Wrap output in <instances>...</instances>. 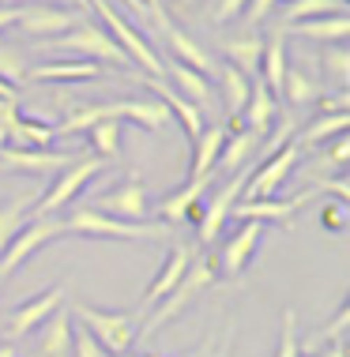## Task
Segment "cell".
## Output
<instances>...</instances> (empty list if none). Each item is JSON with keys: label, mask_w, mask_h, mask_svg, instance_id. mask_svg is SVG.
I'll return each mask as SVG.
<instances>
[{"label": "cell", "mask_w": 350, "mask_h": 357, "mask_svg": "<svg viewBox=\"0 0 350 357\" xmlns=\"http://www.w3.org/2000/svg\"><path fill=\"white\" fill-rule=\"evenodd\" d=\"M275 113H279V98L268 91L264 83H260V75H252V86H249V102L245 109H241V121L233 124V128H252V132H264L275 124Z\"/></svg>", "instance_id": "cell-22"}, {"label": "cell", "mask_w": 350, "mask_h": 357, "mask_svg": "<svg viewBox=\"0 0 350 357\" xmlns=\"http://www.w3.org/2000/svg\"><path fill=\"white\" fill-rule=\"evenodd\" d=\"M222 53L230 56L226 64H233V68H241L252 79V75L260 72V56H264V38L260 34H241V38H226L222 42Z\"/></svg>", "instance_id": "cell-31"}, {"label": "cell", "mask_w": 350, "mask_h": 357, "mask_svg": "<svg viewBox=\"0 0 350 357\" xmlns=\"http://www.w3.org/2000/svg\"><path fill=\"white\" fill-rule=\"evenodd\" d=\"M53 139H57L53 124H45L42 117H19L8 128V143L12 147H50Z\"/></svg>", "instance_id": "cell-34"}, {"label": "cell", "mask_w": 350, "mask_h": 357, "mask_svg": "<svg viewBox=\"0 0 350 357\" xmlns=\"http://www.w3.org/2000/svg\"><path fill=\"white\" fill-rule=\"evenodd\" d=\"M286 64H290V56H286L283 34L264 38V56H260V72H256V75H260V83H264L279 102H283V75H286Z\"/></svg>", "instance_id": "cell-28"}, {"label": "cell", "mask_w": 350, "mask_h": 357, "mask_svg": "<svg viewBox=\"0 0 350 357\" xmlns=\"http://www.w3.org/2000/svg\"><path fill=\"white\" fill-rule=\"evenodd\" d=\"M80 158V154L72 151H50V147H0V166L8 169H19V173H31V177H57L64 166H72V162Z\"/></svg>", "instance_id": "cell-13"}, {"label": "cell", "mask_w": 350, "mask_h": 357, "mask_svg": "<svg viewBox=\"0 0 350 357\" xmlns=\"http://www.w3.org/2000/svg\"><path fill=\"white\" fill-rule=\"evenodd\" d=\"M222 143H226V124H207V128L200 132V139L192 143L189 181H211L215 177V162H219Z\"/></svg>", "instance_id": "cell-24"}, {"label": "cell", "mask_w": 350, "mask_h": 357, "mask_svg": "<svg viewBox=\"0 0 350 357\" xmlns=\"http://www.w3.org/2000/svg\"><path fill=\"white\" fill-rule=\"evenodd\" d=\"M19 8H23V4H0V31H8V26H15V19H19Z\"/></svg>", "instance_id": "cell-48"}, {"label": "cell", "mask_w": 350, "mask_h": 357, "mask_svg": "<svg viewBox=\"0 0 350 357\" xmlns=\"http://www.w3.org/2000/svg\"><path fill=\"white\" fill-rule=\"evenodd\" d=\"M50 50L57 56H83V61H94V64H132L121 45L105 34V26L87 23V19H80L72 31L50 38Z\"/></svg>", "instance_id": "cell-4"}, {"label": "cell", "mask_w": 350, "mask_h": 357, "mask_svg": "<svg viewBox=\"0 0 350 357\" xmlns=\"http://www.w3.org/2000/svg\"><path fill=\"white\" fill-rule=\"evenodd\" d=\"M91 12L99 15V23L105 26V34H110L113 42L124 50V56L136 64V72L151 75V79H162V75H166V61L154 53V45H151L140 31H136V26H132L121 12H117L110 0H91Z\"/></svg>", "instance_id": "cell-3"}, {"label": "cell", "mask_w": 350, "mask_h": 357, "mask_svg": "<svg viewBox=\"0 0 350 357\" xmlns=\"http://www.w3.org/2000/svg\"><path fill=\"white\" fill-rule=\"evenodd\" d=\"M219 83H222V105H226V117H230V128L241 121V109H245L249 102V86L252 79L241 68H233V64H222V68L215 72Z\"/></svg>", "instance_id": "cell-29"}, {"label": "cell", "mask_w": 350, "mask_h": 357, "mask_svg": "<svg viewBox=\"0 0 350 357\" xmlns=\"http://www.w3.org/2000/svg\"><path fill=\"white\" fill-rule=\"evenodd\" d=\"M68 8H72V12H80V15H87L91 12V0H64Z\"/></svg>", "instance_id": "cell-52"}, {"label": "cell", "mask_w": 350, "mask_h": 357, "mask_svg": "<svg viewBox=\"0 0 350 357\" xmlns=\"http://www.w3.org/2000/svg\"><path fill=\"white\" fill-rule=\"evenodd\" d=\"M113 117L117 121H132V124H140V128H147V132H159L173 121L170 109L159 98H121V102H113Z\"/></svg>", "instance_id": "cell-25"}, {"label": "cell", "mask_w": 350, "mask_h": 357, "mask_svg": "<svg viewBox=\"0 0 350 357\" xmlns=\"http://www.w3.org/2000/svg\"><path fill=\"white\" fill-rule=\"evenodd\" d=\"M0 4H34V0H0Z\"/></svg>", "instance_id": "cell-54"}, {"label": "cell", "mask_w": 350, "mask_h": 357, "mask_svg": "<svg viewBox=\"0 0 350 357\" xmlns=\"http://www.w3.org/2000/svg\"><path fill=\"white\" fill-rule=\"evenodd\" d=\"M94 207H99L102 215H110V218H121V222H147L151 196H147V185L140 181V173H129L117 188L102 192Z\"/></svg>", "instance_id": "cell-11"}, {"label": "cell", "mask_w": 350, "mask_h": 357, "mask_svg": "<svg viewBox=\"0 0 350 357\" xmlns=\"http://www.w3.org/2000/svg\"><path fill=\"white\" fill-rule=\"evenodd\" d=\"M350 128V113H324V117H316V121H309L305 128H301V136L294 139L301 151L305 147H324L328 139H335V136H343V132Z\"/></svg>", "instance_id": "cell-33"}, {"label": "cell", "mask_w": 350, "mask_h": 357, "mask_svg": "<svg viewBox=\"0 0 350 357\" xmlns=\"http://www.w3.org/2000/svg\"><path fill=\"white\" fill-rule=\"evenodd\" d=\"M64 301H68V282H53L50 289L34 294L31 301L15 305L12 312L4 316V339H8V342H15V339H23V335L38 331V327L50 320L57 308H64Z\"/></svg>", "instance_id": "cell-8"}, {"label": "cell", "mask_w": 350, "mask_h": 357, "mask_svg": "<svg viewBox=\"0 0 350 357\" xmlns=\"http://www.w3.org/2000/svg\"><path fill=\"white\" fill-rule=\"evenodd\" d=\"M313 357H347V342L339 339V342H332V350H320V354H313Z\"/></svg>", "instance_id": "cell-50"}, {"label": "cell", "mask_w": 350, "mask_h": 357, "mask_svg": "<svg viewBox=\"0 0 350 357\" xmlns=\"http://www.w3.org/2000/svg\"><path fill=\"white\" fill-rule=\"evenodd\" d=\"M320 226L328 229V234H343V229L350 226V204H328L324 211H320Z\"/></svg>", "instance_id": "cell-42"}, {"label": "cell", "mask_w": 350, "mask_h": 357, "mask_svg": "<svg viewBox=\"0 0 350 357\" xmlns=\"http://www.w3.org/2000/svg\"><path fill=\"white\" fill-rule=\"evenodd\" d=\"M219 282V267H215V259H211L207 252H200V256H192V264L184 267V275H181V282L170 289L166 297H162L159 305L151 308L147 316H143V324L136 327V339L140 342H147L151 335H159L162 327H166L173 316H181L184 308H189L196 297L203 294V289H211Z\"/></svg>", "instance_id": "cell-1"}, {"label": "cell", "mask_w": 350, "mask_h": 357, "mask_svg": "<svg viewBox=\"0 0 350 357\" xmlns=\"http://www.w3.org/2000/svg\"><path fill=\"white\" fill-rule=\"evenodd\" d=\"M275 357H301V342H298V312L286 308L283 312V331H279V350Z\"/></svg>", "instance_id": "cell-40"}, {"label": "cell", "mask_w": 350, "mask_h": 357, "mask_svg": "<svg viewBox=\"0 0 350 357\" xmlns=\"http://www.w3.org/2000/svg\"><path fill=\"white\" fill-rule=\"evenodd\" d=\"M347 324H350V305L343 301V305H339V312H335V320L328 324L324 331H316V339L309 342V346H324V342H339V339H343V335H347Z\"/></svg>", "instance_id": "cell-41"}, {"label": "cell", "mask_w": 350, "mask_h": 357, "mask_svg": "<svg viewBox=\"0 0 350 357\" xmlns=\"http://www.w3.org/2000/svg\"><path fill=\"white\" fill-rule=\"evenodd\" d=\"M80 19H83V15L72 12V8H57V4H45V0H34V4H23V8H19L15 26H19L23 34H31V38H57V34L72 31Z\"/></svg>", "instance_id": "cell-14"}, {"label": "cell", "mask_w": 350, "mask_h": 357, "mask_svg": "<svg viewBox=\"0 0 350 357\" xmlns=\"http://www.w3.org/2000/svg\"><path fill=\"white\" fill-rule=\"evenodd\" d=\"M38 196H42V192H19V196L8 199V204H0V252H4V248L12 245V237L27 226Z\"/></svg>", "instance_id": "cell-30"}, {"label": "cell", "mask_w": 350, "mask_h": 357, "mask_svg": "<svg viewBox=\"0 0 350 357\" xmlns=\"http://www.w3.org/2000/svg\"><path fill=\"white\" fill-rule=\"evenodd\" d=\"M298 158H301V147H298V143H283L279 151H271L268 158L260 162V169H252V173H249L241 199H271L279 188L286 185L290 173H294Z\"/></svg>", "instance_id": "cell-9"}, {"label": "cell", "mask_w": 350, "mask_h": 357, "mask_svg": "<svg viewBox=\"0 0 350 357\" xmlns=\"http://www.w3.org/2000/svg\"><path fill=\"white\" fill-rule=\"evenodd\" d=\"M332 12H343L339 0H286V23H305V19L332 15Z\"/></svg>", "instance_id": "cell-38"}, {"label": "cell", "mask_w": 350, "mask_h": 357, "mask_svg": "<svg viewBox=\"0 0 350 357\" xmlns=\"http://www.w3.org/2000/svg\"><path fill=\"white\" fill-rule=\"evenodd\" d=\"M105 357H140V354H132V350H124V354H105Z\"/></svg>", "instance_id": "cell-53"}, {"label": "cell", "mask_w": 350, "mask_h": 357, "mask_svg": "<svg viewBox=\"0 0 350 357\" xmlns=\"http://www.w3.org/2000/svg\"><path fill=\"white\" fill-rule=\"evenodd\" d=\"M260 241H264V222H241L233 234L222 241L219 248V278H238L245 275V267L252 264V256L260 252Z\"/></svg>", "instance_id": "cell-12"}, {"label": "cell", "mask_w": 350, "mask_h": 357, "mask_svg": "<svg viewBox=\"0 0 350 357\" xmlns=\"http://www.w3.org/2000/svg\"><path fill=\"white\" fill-rule=\"evenodd\" d=\"M15 121H19V102L0 98V124H4V128H12Z\"/></svg>", "instance_id": "cell-47"}, {"label": "cell", "mask_w": 350, "mask_h": 357, "mask_svg": "<svg viewBox=\"0 0 350 357\" xmlns=\"http://www.w3.org/2000/svg\"><path fill=\"white\" fill-rule=\"evenodd\" d=\"M226 350H230V346H226ZM226 350H222V354H219V357H226Z\"/></svg>", "instance_id": "cell-57"}, {"label": "cell", "mask_w": 350, "mask_h": 357, "mask_svg": "<svg viewBox=\"0 0 350 357\" xmlns=\"http://www.w3.org/2000/svg\"><path fill=\"white\" fill-rule=\"evenodd\" d=\"M320 64H324V72L332 75V83L339 86V91H347V83H350V53L343 50V42L324 45V53H320Z\"/></svg>", "instance_id": "cell-37"}, {"label": "cell", "mask_w": 350, "mask_h": 357, "mask_svg": "<svg viewBox=\"0 0 350 357\" xmlns=\"http://www.w3.org/2000/svg\"><path fill=\"white\" fill-rule=\"evenodd\" d=\"M64 234L83 241H166L162 222H121L102 215L99 207H75L64 218Z\"/></svg>", "instance_id": "cell-2"}, {"label": "cell", "mask_w": 350, "mask_h": 357, "mask_svg": "<svg viewBox=\"0 0 350 357\" xmlns=\"http://www.w3.org/2000/svg\"><path fill=\"white\" fill-rule=\"evenodd\" d=\"M192 245H173L170 252H166V259H162V267H159V275H154V282L147 286V294H143V305H140V324H143V316L151 312L154 305L162 301V297L170 294L173 286L181 282V275H184V267L192 264Z\"/></svg>", "instance_id": "cell-17"}, {"label": "cell", "mask_w": 350, "mask_h": 357, "mask_svg": "<svg viewBox=\"0 0 350 357\" xmlns=\"http://www.w3.org/2000/svg\"><path fill=\"white\" fill-rule=\"evenodd\" d=\"M143 8L151 12V19H154L159 26H166V23H170V15H166V8H162V0H143Z\"/></svg>", "instance_id": "cell-49"}, {"label": "cell", "mask_w": 350, "mask_h": 357, "mask_svg": "<svg viewBox=\"0 0 350 357\" xmlns=\"http://www.w3.org/2000/svg\"><path fill=\"white\" fill-rule=\"evenodd\" d=\"M64 237V218L57 215H38V218H27V226L19 229V234L12 237V245L0 252V286L12 278L19 267L31 259L38 248H45L50 241H61Z\"/></svg>", "instance_id": "cell-7"}, {"label": "cell", "mask_w": 350, "mask_h": 357, "mask_svg": "<svg viewBox=\"0 0 350 357\" xmlns=\"http://www.w3.org/2000/svg\"><path fill=\"white\" fill-rule=\"evenodd\" d=\"M0 98H8V102H19V86H12V83H4V79H0Z\"/></svg>", "instance_id": "cell-51"}, {"label": "cell", "mask_w": 350, "mask_h": 357, "mask_svg": "<svg viewBox=\"0 0 350 357\" xmlns=\"http://www.w3.org/2000/svg\"><path fill=\"white\" fill-rule=\"evenodd\" d=\"M27 56L15 50V45H8V42H0V79L4 83H23L27 79Z\"/></svg>", "instance_id": "cell-39"}, {"label": "cell", "mask_w": 350, "mask_h": 357, "mask_svg": "<svg viewBox=\"0 0 350 357\" xmlns=\"http://www.w3.org/2000/svg\"><path fill=\"white\" fill-rule=\"evenodd\" d=\"M38 331H42V339H38L42 357H72V312L68 308H57Z\"/></svg>", "instance_id": "cell-27"}, {"label": "cell", "mask_w": 350, "mask_h": 357, "mask_svg": "<svg viewBox=\"0 0 350 357\" xmlns=\"http://www.w3.org/2000/svg\"><path fill=\"white\" fill-rule=\"evenodd\" d=\"M215 185L211 181H184L177 192H170L166 199H159L151 211L162 218V226H177V222H200V204H203V192Z\"/></svg>", "instance_id": "cell-16"}, {"label": "cell", "mask_w": 350, "mask_h": 357, "mask_svg": "<svg viewBox=\"0 0 350 357\" xmlns=\"http://www.w3.org/2000/svg\"><path fill=\"white\" fill-rule=\"evenodd\" d=\"M328 162H332V166H347V162H350V136H347V132L328 143Z\"/></svg>", "instance_id": "cell-44"}, {"label": "cell", "mask_w": 350, "mask_h": 357, "mask_svg": "<svg viewBox=\"0 0 350 357\" xmlns=\"http://www.w3.org/2000/svg\"><path fill=\"white\" fill-rule=\"evenodd\" d=\"M99 75H102V64L83 61V56H61V61L27 68V79L34 83H83V79H99Z\"/></svg>", "instance_id": "cell-19"}, {"label": "cell", "mask_w": 350, "mask_h": 357, "mask_svg": "<svg viewBox=\"0 0 350 357\" xmlns=\"http://www.w3.org/2000/svg\"><path fill=\"white\" fill-rule=\"evenodd\" d=\"M147 86H151L154 98H159V102L170 109V117L181 121V128H184V136H189V143H196L200 132L207 128V117H203V113H200L192 102H184L181 94L173 91V86H166V79H151V75H147Z\"/></svg>", "instance_id": "cell-21"}, {"label": "cell", "mask_w": 350, "mask_h": 357, "mask_svg": "<svg viewBox=\"0 0 350 357\" xmlns=\"http://www.w3.org/2000/svg\"><path fill=\"white\" fill-rule=\"evenodd\" d=\"M260 143H264V136L252 128H226V143H222L219 162H215V177L219 173H238L260 151Z\"/></svg>", "instance_id": "cell-23"}, {"label": "cell", "mask_w": 350, "mask_h": 357, "mask_svg": "<svg viewBox=\"0 0 350 357\" xmlns=\"http://www.w3.org/2000/svg\"><path fill=\"white\" fill-rule=\"evenodd\" d=\"M181 4H196V0H181Z\"/></svg>", "instance_id": "cell-56"}, {"label": "cell", "mask_w": 350, "mask_h": 357, "mask_svg": "<svg viewBox=\"0 0 350 357\" xmlns=\"http://www.w3.org/2000/svg\"><path fill=\"white\" fill-rule=\"evenodd\" d=\"M162 34H166V45H170V61H173V64H184V68H192V72L207 75V79H211V75L219 72L215 56H207V50H203L200 42H192V38L184 34L181 26L166 23V26H162Z\"/></svg>", "instance_id": "cell-20"}, {"label": "cell", "mask_w": 350, "mask_h": 357, "mask_svg": "<svg viewBox=\"0 0 350 357\" xmlns=\"http://www.w3.org/2000/svg\"><path fill=\"white\" fill-rule=\"evenodd\" d=\"M113 117V105L110 102H99V105H80V109H72L61 124H53L57 136H72V132H91L99 121Z\"/></svg>", "instance_id": "cell-35"}, {"label": "cell", "mask_w": 350, "mask_h": 357, "mask_svg": "<svg viewBox=\"0 0 350 357\" xmlns=\"http://www.w3.org/2000/svg\"><path fill=\"white\" fill-rule=\"evenodd\" d=\"M249 0H219L215 4V23H230V19H238L241 12H245Z\"/></svg>", "instance_id": "cell-46"}, {"label": "cell", "mask_w": 350, "mask_h": 357, "mask_svg": "<svg viewBox=\"0 0 350 357\" xmlns=\"http://www.w3.org/2000/svg\"><path fill=\"white\" fill-rule=\"evenodd\" d=\"M162 79H170V83H173V91H177L184 102L196 105L203 117H215V86H211L207 75L184 68V64L166 61V75H162Z\"/></svg>", "instance_id": "cell-18"}, {"label": "cell", "mask_w": 350, "mask_h": 357, "mask_svg": "<svg viewBox=\"0 0 350 357\" xmlns=\"http://www.w3.org/2000/svg\"><path fill=\"white\" fill-rule=\"evenodd\" d=\"M275 4H279V0H249L241 15H245V23H249V26H256L260 19H268V15H271V8H275Z\"/></svg>", "instance_id": "cell-45"}, {"label": "cell", "mask_w": 350, "mask_h": 357, "mask_svg": "<svg viewBox=\"0 0 350 357\" xmlns=\"http://www.w3.org/2000/svg\"><path fill=\"white\" fill-rule=\"evenodd\" d=\"M290 34L309 38V42H320V45L347 42V38H350V15H347V12H332V15L305 19V23H294V26H290Z\"/></svg>", "instance_id": "cell-26"}, {"label": "cell", "mask_w": 350, "mask_h": 357, "mask_svg": "<svg viewBox=\"0 0 350 357\" xmlns=\"http://www.w3.org/2000/svg\"><path fill=\"white\" fill-rule=\"evenodd\" d=\"M91 147L102 162H117L121 158V121L117 117H105L91 128Z\"/></svg>", "instance_id": "cell-36"}, {"label": "cell", "mask_w": 350, "mask_h": 357, "mask_svg": "<svg viewBox=\"0 0 350 357\" xmlns=\"http://www.w3.org/2000/svg\"><path fill=\"white\" fill-rule=\"evenodd\" d=\"M72 357H105V350L83 331V327H72Z\"/></svg>", "instance_id": "cell-43"}, {"label": "cell", "mask_w": 350, "mask_h": 357, "mask_svg": "<svg viewBox=\"0 0 350 357\" xmlns=\"http://www.w3.org/2000/svg\"><path fill=\"white\" fill-rule=\"evenodd\" d=\"M245 181H249V169H238V173H230V181L226 185H219L215 188V196L211 199H203L200 204V245H211L215 237H222V226L230 222V207L241 199V192H245Z\"/></svg>", "instance_id": "cell-10"}, {"label": "cell", "mask_w": 350, "mask_h": 357, "mask_svg": "<svg viewBox=\"0 0 350 357\" xmlns=\"http://www.w3.org/2000/svg\"><path fill=\"white\" fill-rule=\"evenodd\" d=\"M102 173H105V162L99 158V154H83V158H75L72 166H64V169L53 177V188H45L42 196L34 199L31 218H38V215H57V211L68 207L87 185H91L94 177H102Z\"/></svg>", "instance_id": "cell-6"}, {"label": "cell", "mask_w": 350, "mask_h": 357, "mask_svg": "<svg viewBox=\"0 0 350 357\" xmlns=\"http://www.w3.org/2000/svg\"><path fill=\"white\" fill-rule=\"evenodd\" d=\"M72 320H80V327L105 354H124L136 342L140 312H105V308H94V305H72Z\"/></svg>", "instance_id": "cell-5"}, {"label": "cell", "mask_w": 350, "mask_h": 357, "mask_svg": "<svg viewBox=\"0 0 350 357\" xmlns=\"http://www.w3.org/2000/svg\"><path fill=\"white\" fill-rule=\"evenodd\" d=\"M324 98V86H320L316 75L294 68V64H286V75H283V102L290 105H313Z\"/></svg>", "instance_id": "cell-32"}, {"label": "cell", "mask_w": 350, "mask_h": 357, "mask_svg": "<svg viewBox=\"0 0 350 357\" xmlns=\"http://www.w3.org/2000/svg\"><path fill=\"white\" fill-rule=\"evenodd\" d=\"M316 196H320V188H309V192H301V196H294V199H275V196L271 199H238V204L230 207V218H241V222H283L286 226V222Z\"/></svg>", "instance_id": "cell-15"}, {"label": "cell", "mask_w": 350, "mask_h": 357, "mask_svg": "<svg viewBox=\"0 0 350 357\" xmlns=\"http://www.w3.org/2000/svg\"><path fill=\"white\" fill-rule=\"evenodd\" d=\"M0 357H15V354L12 350H0Z\"/></svg>", "instance_id": "cell-55"}]
</instances>
